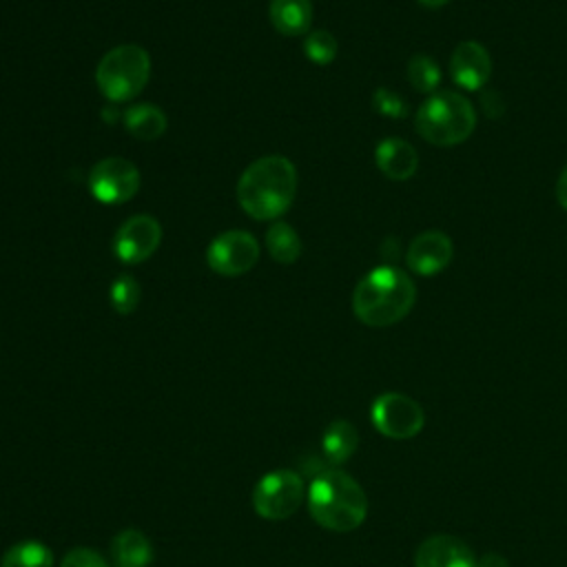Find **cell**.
I'll return each mask as SVG.
<instances>
[{"label": "cell", "mask_w": 567, "mask_h": 567, "mask_svg": "<svg viewBox=\"0 0 567 567\" xmlns=\"http://www.w3.org/2000/svg\"><path fill=\"white\" fill-rule=\"evenodd\" d=\"M297 193L295 164L284 155H266L248 164L237 182V199L255 219L281 217Z\"/></svg>", "instance_id": "1"}, {"label": "cell", "mask_w": 567, "mask_h": 567, "mask_svg": "<svg viewBox=\"0 0 567 567\" xmlns=\"http://www.w3.org/2000/svg\"><path fill=\"white\" fill-rule=\"evenodd\" d=\"M306 498L310 516L328 532H352L368 516V496L363 487L337 467H326L315 474Z\"/></svg>", "instance_id": "2"}, {"label": "cell", "mask_w": 567, "mask_h": 567, "mask_svg": "<svg viewBox=\"0 0 567 567\" xmlns=\"http://www.w3.org/2000/svg\"><path fill=\"white\" fill-rule=\"evenodd\" d=\"M414 301V281L396 266L372 268L352 292V310L370 328H385L401 321Z\"/></svg>", "instance_id": "3"}, {"label": "cell", "mask_w": 567, "mask_h": 567, "mask_svg": "<svg viewBox=\"0 0 567 567\" xmlns=\"http://www.w3.org/2000/svg\"><path fill=\"white\" fill-rule=\"evenodd\" d=\"M414 126L425 142L434 146H454L474 133L476 111L461 93L436 91L419 106Z\"/></svg>", "instance_id": "4"}, {"label": "cell", "mask_w": 567, "mask_h": 567, "mask_svg": "<svg viewBox=\"0 0 567 567\" xmlns=\"http://www.w3.org/2000/svg\"><path fill=\"white\" fill-rule=\"evenodd\" d=\"M151 75V55L140 44H120L106 51L95 69V82L111 102H126L142 93Z\"/></svg>", "instance_id": "5"}, {"label": "cell", "mask_w": 567, "mask_h": 567, "mask_svg": "<svg viewBox=\"0 0 567 567\" xmlns=\"http://www.w3.org/2000/svg\"><path fill=\"white\" fill-rule=\"evenodd\" d=\"M306 498L303 476L295 470L266 472L252 487V509L266 520L290 518Z\"/></svg>", "instance_id": "6"}, {"label": "cell", "mask_w": 567, "mask_h": 567, "mask_svg": "<svg viewBox=\"0 0 567 567\" xmlns=\"http://www.w3.org/2000/svg\"><path fill=\"white\" fill-rule=\"evenodd\" d=\"M372 425L388 439L408 441L416 436L425 425L423 408L408 394L383 392L370 408Z\"/></svg>", "instance_id": "7"}, {"label": "cell", "mask_w": 567, "mask_h": 567, "mask_svg": "<svg viewBox=\"0 0 567 567\" xmlns=\"http://www.w3.org/2000/svg\"><path fill=\"white\" fill-rule=\"evenodd\" d=\"M89 188L102 204H124L140 188V171L124 157H104L91 168Z\"/></svg>", "instance_id": "8"}, {"label": "cell", "mask_w": 567, "mask_h": 567, "mask_svg": "<svg viewBox=\"0 0 567 567\" xmlns=\"http://www.w3.org/2000/svg\"><path fill=\"white\" fill-rule=\"evenodd\" d=\"M259 259V244L246 230H226L217 235L206 248L210 270L224 277H239L248 272Z\"/></svg>", "instance_id": "9"}, {"label": "cell", "mask_w": 567, "mask_h": 567, "mask_svg": "<svg viewBox=\"0 0 567 567\" xmlns=\"http://www.w3.org/2000/svg\"><path fill=\"white\" fill-rule=\"evenodd\" d=\"M162 241V226L151 215L128 217L115 233L113 250L124 264L146 261Z\"/></svg>", "instance_id": "10"}, {"label": "cell", "mask_w": 567, "mask_h": 567, "mask_svg": "<svg viewBox=\"0 0 567 567\" xmlns=\"http://www.w3.org/2000/svg\"><path fill=\"white\" fill-rule=\"evenodd\" d=\"M450 75L454 84L465 91L483 89L492 75V58L487 49L476 40H465L456 44L450 58Z\"/></svg>", "instance_id": "11"}, {"label": "cell", "mask_w": 567, "mask_h": 567, "mask_svg": "<svg viewBox=\"0 0 567 567\" xmlns=\"http://www.w3.org/2000/svg\"><path fill=\"white\" fill-rule=\"evenodd\" d=\"M454 255L452 239L441 230H425L416 235L405 252L408 268L421 277H432L441 272Z\"/></svg>", "instance_id": "12"}, {"label": "cell", "mask_w": 567, "mask_h": 567, "mask_svg": "<svg viewBox=\"0 0 567 567\" xmlns=\"http://www.w3.org/2000/svg\"><path fill=\"white\" fill-rule=\"evenodd\" d=\"M414 567H476V556L465 540L450 534H434L419 545Z\"/></svg>", "instance_id": "13"}, {"label": "cell", "mask_w": 567, "mask_h": 567, "mask_svg": "<svg viewBox=\"0 0 567 567\" xmlns=\"http://www.w3.org/2000/svg\"><path fill=\"white\" fill-rule=\"evenodd\" d=\"M374 159H377L379 171L388 179H394V182L410 179L419 168V155H416L414 146L399 137H388V140L379 142L377 151H374Z\"/></svg>", "instance_id": "14"}, {"label": "cell", "mask_w": 567, "mask_h": 567, "mask_svg": "<svg viewBox=\"0 0 567 567\" xmlns=\"http://www.w3.org/2000/svg\"><path fill=\"white\" fill-rule=\"evenodd\" d=\"M357 445H359V432L346 419L332 421L321 436V454L326 463L332 467L346 463L354 454Z\"/></svg>", "instance_id": "15"}, {"label": "cell", "mask_w": 567, "mask_h": 567, "mask_svg": "<svg viewBox=\"0 0 567 567\" xmlns=\"http://www.w3.org/2000/svg\"><path fill=\"white\" fill-rule=\"evenodd\" d=\"M111 551L115 567H148L153 560V545L140 529H122L113 538Z\"/></svg>", "instance_id": "16"}, {"label": "cell", "mask_w": 567, "mask_h": 567, "mask_svg": "<svg viewBox=\"0 0 567 567\" xmlns=\"http://www.w3.org/2000/svg\"><path fill=\"white\" fill-rule=\"evenodd\" d=\"M270 22L284 35H301L312 24L310 0H270Z\"/></svg>", "instance_id": "17"}, {"label": "cell", "mask_w": 567, "mask_h": 567, "mask_svg": "<svg viewBox=\"0 0 567 567\" xmlns=\"http://www.w3.org/2000/svg\"><path fill=\"white\" fill-rule=\"evenodd\" d=\"M166 115L155 104H135L124 113L126 131L137 140H157L166 131Z\"/></svg>", "instance_id": "18"}, {"label": "cell", "mask_w": 567, "mask_h": 567, "mask_svg": "<svg viewBox=\"0 0 567 567\" xmlns=\"http://www.w3.org/2000/svg\"><path fill=\"white\" fill-rule=\"evenodd\" d=\"M266 246L275 261L292 264L301 255V239L292 226L286 221H275L266 233Z\"/></svg>", "instance_id": "19"}, {"label": "cell", "mask_w": 567, "mask_h": 567, "mask_svg": "<svg viewBox=\"0 0 567 567\" xmlns=\"http://www.w3.org/2000/svg\"><path fill=\"white\" fill-rule=\"evenodd\" d=\"M0 567H53V551L40 540H20L2 554Z\"/></svg>", "instance_id": "20"}, {"label": "cell", "mask_w": 567, "mask_h": 567, "mask_svg": "<svg viewBox=\"0 0 567 567\" xmlns=\"http://www.w3.org/2000/svg\"><path fill=\"white\" fill-rule=\"evenodd\" d=\"M408 80L419 93H436L441 84V66L434 58L425 53H416L408 62Z\"/></svg>", "instance_id": "21"}, {"label": "cell", "mask_w": 567, "mask_h": 567, "mask_svg": "<svg viewBox=\"0 0 567 567\" xmlns=\"http://www.w3.org/2000/svg\"><path fill=\"white\" fill-rule=\"evenodd\" d=\"M303 53H306V58H308L310 62H315V64H319V66H326V64H330V62L334 60V55H337V40H334V35H332L330 31L317 29V31H312V33L306 38V42H303Z\"/></svg>", "instance_id": "22"}, {"label": "cell", "mask_w": 567, "mask_h": 567, "mask_svg": "<svg viewBox=\"0 0 567 567\" xmlns=\"http://www.w3.org/2000/svg\"><path fill=\"white\" fill-rule=\"evenodd\" d=\"M111 306L120 315H131L140 303V284L131 275H122L111 284Z\"/></svg>", "instance_id": "23"}, {"label": "cell", "mask_w": 567, "mask_h": 567, "mask_svg": "<svg viewBox=\"0 0 567 567\" xmlns=\"http://www.w3.org/2000/svg\"><path fill=\"white\" fill-rule=\"evenodd\" d=\"M372 106L379 115L383 117H392V120H403L410 111L408 102L396 93V91H390L385 86H379L372 95Z\"/></svg>", "instance_id": "24"}, {"label": "cell", "mask_w": 567, "mask_h": 567, "mask_svg": "<svg viewBox=\"0 0 567 567\" xmlns=\"http://www.w3.org/2000/svg\"><path fill=\"white\" fill-rule=\"evenodd\" d=\"M60 567H109L106 560L91 547H73L64 554Z\"/></svg>", "instance_id": "25"}, {"label": "cell", "mask_w": 567, "mask_h": 567, "mask_svg": "<svg viewBox=\"0 0 567 567\" xmlns=\"http://www.w3.org/2000/svg\"><path fill=\"white\" fill-rule=\"evenodd\" d=\"M476 567H509L507 558L496 551H487L481 558H476Z\"/></svg>", "instance_id": "26"}, {"label": "cell", "mask_w": 567, "mask_h": 567, "mask_svg": "<svg viewBox=\"0 0 567 567\" xmlns=\"http://www.w3.org/2000/svg\"><path fill=\"white\" fill-rule=\"evenodd\" d=\"M556 199L558 204L567 210V166L560 171L558 182H556Z\"/></svg>", "instance_id": "27"}, {"label": "cell", "mask_w": 567, "mask_h": 567, "mask_svg": "<svg viewBox=\"0 0 567 567\" xmlns=\"http://www.w3.org/2000/svg\"><path fill=\"white\" fill-rule=\"evenodd\" d=\"M447 2H450V0H419V4L425 7V9H439V7L447 4Z\"/></svg>", "instance_id": "28"}]
</instances>
